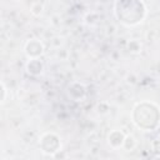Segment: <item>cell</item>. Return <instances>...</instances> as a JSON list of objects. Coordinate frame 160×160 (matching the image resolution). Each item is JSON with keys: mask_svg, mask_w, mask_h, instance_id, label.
<instances>
[{"mask_svg": "<svg viewBox=\"0 0 160 160\" xmlns=\"http://www.w3.org/2000/svg\"><path fill=\"white\" fill-rule=\"evenodd\" d=\"M134 121L139 128H142L146 130L154 129L159 121L158 108L148 102L138 104L134 109Z\"/></svg>", "mask_w": 160, "mask_h": 160, "instance_id": "1", "label": "cell"}, {"mask_svg": "<svg viewBox=\"0 0 160 160\" xmlns=\"http://www.w3.org/2000/svg\"><path fill=\"white\" fill-rule=\"evenodd\" d=\"M25 51L29 56L31 58H35V56H39L41 52H42V45L40 41L38 40H30L28 41L26 46H25Z\"/></svg>", "mask_w": 160, "mask_h": 160, "instance_id": "2", "label": "cell"}, {"mask_svg": "<svg viewBox=\"0 0 160 160\" xmlns=\"http://www.w3.org/2000/svg\"><path fill=\"white\" fill-rule=\"evenodd\" d=\"M26 69H28V71H29L30 74L38 75V74L41 72L42 65H41V62H40L38 59H32V60H30V62L26 65Z\"/></svg>", "mask_w": 160, "mask_h": 160, "instance_id": "3", "label": "cell"}, {"mask_svg": "<svg viewBox=\"0 0 160 160\" xmlns=\"http://www.w3.org/2000/svg\"><path fill=\"white\" fill-rule=\"evenodd\" d=\"M124 140H125V136H124V134L121 131H116V138H114L112 134L109 135V144L111 146H114V148L120 146L121 144H124Z\"/></svg>", "mask_w": 160, "mask_h": 160, "instance_id": "4", "label": "cell"}, {"mask_svg": "<svg viewBox=\"0 0 160 160\" xmlns=\"http://www.w3.org/2000/svg\"><path fill=\"white\" fill-rule=\"evenodd\" d=\"M152 148H154V151H155L158 155H160V139H158L156 141L152 142Z\"/></svg>", "mask_w": 160, "mask_h": 160, "instance_id": "5", "label": "cell"}, {"mask_svg": "<svg viewBox=\"0 0 160 160\" xmlns=\"http://www.w3.org/2000/svg\"><path fill=\"white\" fill-rule=\"evenodd\" d=\"M1 91H2V96H1V101H4V100H5V86H4V84L1 85Z\"/></svg>", "mask_w": 160, "mask_h": 160, "instance_id": "6", "label": "cell"}]
</instances>
